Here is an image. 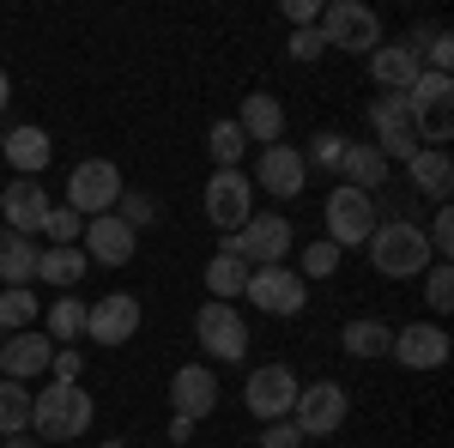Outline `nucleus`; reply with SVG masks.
Masks as SVG:
<instances>
[{
  "label": "nucleus",
  "mask_w": 454,
  "mask_h": 448,
  "mask_svg": "<svg viewBox=\"0 0 454 448\" xmlns=\"http://www.w3.org/2000/svg\"><path fill=\"white\" fill-rule=\"evenodd\" d=\"M327 273H340V248H333V242H309V248H303V273L297 279H327Z\"/></svg>",
  "instance_id": "obj_37"
},
{
  "label": "nucleus",
  "mask_w": 454,
  "mask_h": 448,
  "mask_svg": "<svg viewBox=\"0 0 454 448\" xmlns=\"http://www.w3.org/2000/svg\"><path fill=\"white\" fill-rule=\"evenodd\" d=\"M248 273H254L248 261H237V255H224V248H218V255L207 261V291H212V303L243 297V291H248Z\"/></svg>",
  "instance_id": "obj_28"
},
{
  "label": "nucleus",
  "mask_w": 454,
  "mask_h": 448,
  "mask_svg": "<svg viewBox=\"0 0 454 448\" xmlns=\"http://www.w3.org/2000/svg\"><path fill=\"white\" fill-rule=\"evenodd\" d=\"M406 98V122H412V134L424 139V145H449L454 134V79L449 73H419L412 79V91H400Z\"/></svg>",
  "instance_id": "obj_3"
},
{
  "label": "nucleus",
  "mask_w": 454,
  "mask_h": 448,
  "mask_svg": "<svg viewBox=\"0 0 454 448\" xmlns=\"http://www.w3.org/2000/svg\"><path fill=\"white\" fill-rule=\"evenodd\" d=\"M376 231V194H357V188H333L327 194V242L346 255V248H364Z\"/></svg>",
  "instance_id": "obj_7"
},
{
  "label": "nucleus",
  "mask_w": 454,
  "mask_h": 448,
  "mask_svg": "<svg viewBox=\"0 0 454 448\" xmlns=\"http://www.w3.org/2000/svg\"><path fill=\"white\" fill-rule=\"evenodd\" d=\"M36 297L31 285H19V291H0V334H31L36 327Z\"/></svg>",
  "instance_id": "obj_31"
},
{
  "label": "nucleus",
  "mask_w": 454,
  "mask_h": 448,
  "mask_svg": "<svg viewBox=\"0 0 454 448\" xmlns=\"http://www.w3.org/2000/svg\"><path fill=\"white\" fill-rule=\"evenodd\" d=\"M297 388H303V381L291 376L285 364H261V370L248 376L243 400H248V413L261 418V424H279V418H291V406H297Z\"/></svg>",
  "instance_id": "obj_9"
},
{
  "label": "nucleus",
  "mask_w": 454,
  "mask_h": 448,
  "mask_svg": "<svg viewBox=\"0 0 454 448\" xmlns=\"http://www.w3.org/2000/svg\"><path fill=\"white\" fill-rule=\"evenodd\" d=\"M55 364V340L49 334H6L0 340V381H36Z\"/></svg>",
  "instance_id": "obj_16"
},
{
  "label": "nucleus",
  "mask_w": 454,
  "mask_h": 448,
  "mask_svg": "<svg viewBox=\"0 0 454 448\" xmlns=\"http://www.w3.org/2000/svg\"><path fill=\"white\" fill-rule=\"evenodd\" d=\"M346 134H315L309 152H303V164H315V170H340V158H346Z\"/></svg>",
  "instance_id": "obj_35"
},
{
  "label": "nucleus",
  "mask_w": 454,
  "mask_h": 448,
  "mask_svg": "<svg viewBox=\"0 0 454 448\" xmlns=\"http://www.w3.org/2000/svg\"><path fill=\"white\" fill-rule=\"evenodd\" d=\"M406 176H412V194H430L436 207H449V194H454V158L449 152L419 145V152L406 158Z\"/></svg>",
  "instance_id": "obj_21"
},
{
  "label": "nucleus",
  "mask_w": 454,
  "mask_h": 448,
  "mask_svg": "<svg viewBox=\"0 0 454 448\" xmlns=\"http://www.w3.org/2000/svg\"><path fill=\"white\" fill-rule=\"evenodd\" d=\"M85 334L98 345H128L140 334V297H128V291H109L98 297L91 310H85Z\"/></svg>",
  "instance_id": "obj_13"
},
{
  "label": "nucleus",
  "mask_w": 454,
  "mask_h": 448,
  "mask_svg": "<svg viewBox=\"0 0 454 448\" xmlns=\"http://www.w3.org/2000/svg\"><path fill=\"white\" fill-rule=\"evenodd\" d=\"M248 212H254V182L243 170H212L207 182V218L231 237V231H243Z\"/></svg>",
  "instance_id": "obj_10"
},
{
  "label": "nucleus",
  "mask_w": 454,
  "mask_h": 448,
  "mask_svg": "<svg viewBox=\"0 0 454 448\" xmlns=\"http://www.w3.org/2000/svg\"><path fill=\"white\" fill-rule=\"evenodd\" d=\"M212 406H218V376H212L207 364H182L170 376V413L188 418V424H200Z\"/></svg>",
  "instance_id": "obj_19"
},
{
  "label": "nucleus",
  "mask_w": 454,
  "mask_h": 448,
  "mask_svg": "<svg viewBox=\"0 0 454 448\" xmlns=\"http://www.w3.org/2000/svg\"><path fill=\"white\" fill-rule=\"evenodd\" d=\"M340 176H346V188H357V194H382L387 158L376 152V145H346V158H340Z\"/></svg>",
  "instance_id": "obj_27"
},
{
  "label": "nucleus",
  "mask_w": 454,
  "mask_h": 448,
  "mask_svg": "<svg viewBox=\"0 0 454 448\" xmlns=\"http://www.w3.org/2000/svg\"><path fill=\"white\" fill-rule=\"evenodd\" d=\"M340 345H346L351 358H387V345H394V327H382V321H351L346 334H340Z\"/></svg>",
  "instance_id": "obj_30"
},
{
  "label": "nucleus",
  "mask_w": 454,
  "mask_h": 448,
  "mask_svg": "<svg viewBox=\"0 0 454 448\" xmlns=\"http://www.w3.org/2000/svg\"><path fill=\"white\" fill-rule=\"evenodd\" d=\"M370 267L382 279H419L430 267V242L412 218H376V231H370Z\"/></svg>",
  "instance_id": "obj_2"
},
{
  "label": "nucleus",
  "mask_w": 454,
  "mask_h": 448,
  "mask_svg": "<svg viewBox=\"0 0 454 448\" xmlns=\"http://www.w3.org/2000/svg\"><path fill=\"white\" fill-rule=\"evenodd\" d=\"M0 212H6V231L19 237H43V218H49V194L36 188L31 176H19L6 194H0Z\"/></svg>",
  "instance_id": "obj_20"
},
{
  "label": "nucleus",
  "mask_w": 454,
  "mask_h": 448,
  "mask_svg": "<svg viewBox=\"0 0 454 448\" xmlns=\"http://www.w3.org/2000/svg\"><path fill=\"white\" fill-rule=\"evenodd\" d=\"M419 73H424V61H419L412 43H382V49L370 55V79H376L382 91H412Z\"/></svg>",
  "instance_id": "obj_22"
},
{
  "label": "nucleus",
  "mask_w": 454,
  "mask_h": 448,
  "mask_svg": "<svg viewBox=\"0 0 454 448\" xmlns=\"http://www.w3.org/2000/svg\"><path fill=\"white\" fill-rule=\"evenodd\" d=\"M327 43H321V31L315 25H303V31H291V61H315Z\"/></svg>",
  "instance_id": "obj_42"
},
{
  "label": "nucleus",
  "mask_w": 454,
  "mask_h": 448,
  "mask_svg": "<svg viewBox=\"0 0 454 448\" xmlns=\"http://www.w3.org/2000/svg\"><path fill=\"white\" fill-rule=\"evenodd\" d=\"M194 334H200V345H207V358H224V364L248 358V327H243V315L231 310V303H200Z\"/></svg>",
  "instance_id": "obj_12"
},
{
  "label": "nucleus",
  "mask_w": 454,
  "mask_h": 448,
  "mask_svg": "<svg viewBox=\"0 0 454 448\" xmlns=\"http://www.w3.org/2000/svg\"><path fill=\"white\" fill-rule=\"evenodd\" d=\"M351 400L340 381H315V388H297V406H291V424L303 430V443L309 436H333L340 424H346Z\"/></svg>",
  "instance_id": "obj_8"
},
{
  "label": "nucleus",
  "mask_w": 454,
  "mask_h": 448,
  "mask_svg": "<svg viewBox=\"0 0 454 448\" xmlns=\"http://www.w3.org/2000/svg\"><path fill=\"white\" fill-rule=\"evenodd\" d=\"M424 242H430V255H436V261H449V255H454V212L449 207H436V218H430Z\"/></svg>",
  "instance_id": "obj_38"
},
{
  "label": "nucleus",
  "mask_w": 454,
  "mask_h": 448,
  "mask_svg": "<svg viewBox=\"0 0 454 448\" xmlns=\"http://www.w3.org/2000/svg\"><path fill=\"white\" fill-rule=\"evenodd\" d=\"M43 327H49V340H55V345L79 340V334H85V303H79V297H55L49 315H43Z\"/></svg>",
  "instance_id": "obj_32"
},
{
  "label": "nucleus",
  "mask_w": 454,
  "mask_h": 448,
  "mask_svg": "<svg viewBox=\"0 0 454 448\" xmlns=\"http://www.w3.org/2000/svg\"><path fill=\"white\" fill-rule=\"evenodd\" d=\"M36 248L31 237H19V231H0V291H19V285H31L36 279Z\"/></svg>",
  "instance_id": "obj_25"
},
{
  "label": "nucleus",
  "mask_w": 454,
  "mask_h": 448,
  "mask_svg": "<svg viewBox=\"0 0 454 448\" xmlns=\"http://www.w3.org/2000/svg\"><path fill=\"white\" fill-rule=\"evenodd\" d=\"M79 370H85L79 345H55V364H49V381H79Z\"/></svg>",
  "instance_id": "obj_40"
},
{
  "label": "nucleus",
  "mask_w": 454,
  "mask_h": 448,
  "mask_svg": "<svg viewBox=\"0 0 454 448\" xmlns=\"http://www.w3.org/2000/svg\"><path fill=\"white\" fill-rule=\"evenodd\" d=\"M224 255H237L248 267H285V255H291V218H279V212H248L243 231L224 237Z\"/></svg>",
  "instance_id": "obj_4"
},
{
  "label": "nucleus",
  "mask_w": 454,
  "mask_h": 448,
  "mask_svg": "<svg viewBox=\"0 0 454 448\" xmlns=\"http://www.w3.org/2000/svg\"><path fill=\"white\" fill-rule=\"evenodd\" d=\"M207 145H212V164H218V170H237V158L248 152V139H243V128H237V122H212Z\"/></svg>",
  "instance_id": "obj_33"
},
{
  "label": "nucleus",
  "mask_w": 454,
  "mask_h": 448,
  "mask_svg": "<svg viewBox=\"0 0 454 448\" xmlns=\"http://www.w3.org/2000/svg\"><path fill=\"white\" fill-rule=\"evenodd\" d=\"M370 128H376V152H382L387 164H394V158L406 164V158L419 152V134H412V122H406V98H400V91H387V98L370 104Z\"/></svg>",
  "instance_id": "obj_14"
},
{
  "label": "nucleus",
  "mask_w": 454,
  "mask_h": 448,
  "mask_svg": "<svg viewBox=\"0 0 454 448\" xmlns=\"http://www.w3.org/2000/svg\"><path fill=\"white\" fill-rule=\"evenodd\" d=\"M25 430H31V388L0 381V436H25Z\"/></svg>",
  "instance_id": "obj_29"
},
{
  "label": "nucleus",
  "mask_w": 454,
  "mask_h": 448,
  "mask_svg": "<svg viewBox=\"0 0 454 448\" xmlns=\"http://www.w3.org/2000/svg\"><path fill=\"white\" fill-rule=\"evenodd\" d=\"M43 237H49V242H79V212L49 207V218H43Z\"/></svg>",
  "instance_id": "obj_39"
},
{
  "label": "nucleus",
  "mask_w": 454,
  "mask_h": 448,
  "mask_svg": "<svg viewBox=\"0 0 454 448\" xmlns=\"http://www.w3.org/2000/svg\"><path fill=\"white\" fill-rule=\"evenodd\" d=\"M12 104V85H6V73H0V109Z\"/></svg>",
  "instance_id": "obj_44"
},
{
  "label": "nucleus",
  "mask_w": 454,
  "mask_h": 448,
  "mask_svg": "<svg viewBox=\"0 0 454 448\" xmlns=\"http://www.w3.org/2000/svg\"><path fill=\"white\" fill-rule=\"evenodd\" d=\"M261 448H303V430H297L291 418H279V424L261 430Z\"/></svg>",
  "instance_id": "obj_41"
},
{
  "label": "nucleus",
  "mask_w": 454,
  "mask_h": 448,
  "mask_svg": "<svg viewBox=\"0 0 454 448\" xmlns=\"http://www.w3.org/2000/svg\"><path fill=\"white\" fill-rule=\"evenodd\" d=\"M134 248H140V231H128L115 212L85 218V261H98V267H128Z\"/></svg>",
  "instance_id": "obj_18"
},
{
  "label": "nucleus",
  "mask_w": 454,
  "mask_h": 448,
  "mask_svg": "<svg viewBox=\"0 0 454 448\" xmlns=\"http://www.w3.org/2000/svg\"><path fill=\"white\" fill-rule=\"evenodd\" d=\"M115 200H121V170H115L109 158H85V164H73V176H67V212H79V218H104V212H115Z\"/></svg>",
  "instance_id": "obj_6"
},
{
  "label": "nucleus",
  "mask_w": 454,
  "mask_h": 448,
  "mask_svg": "<svg viewBox=\"0 0 454 448\" xmlns=\"http://www.w3.org/2000/svg\"><path fill=\"white\" fill-rule=\"evenodd\" d=\"M0 340H6V334H0Z\"/></svg>",
  "instance_id": "obj_45"
},
{
  "label": "nucleus",
  "mask_w": 454,
  "mask_h": 448,
  "mask_svg": "<svg viewBox=\"0 0 454 448\" xmlns=\"http://www.w3.org/2000/svg\"><path fill=\"white\" fill-rule=\"evenodd\" d=\"M0 158H12V170L36 182V170L55 158V145H49V134H43V128H12V134L0 139Z\"/></svg>",
  "instance_id": "obj_26"
},
{
  "label": "nucleus",
  "mask_w": 454,
  "mask_h": 448,
  "mask_svg": "<svg viewBox=\"0 0 454 448\" xmlns=\"http://www.w3.org/2000/svg\"><path fill=\"white\" fill-rule=\"evenodd\" d=\"M424 303H430V310L442 315L454 303V267L449 261H436V267H424Z\"/></svg>",
  "instance_id": "obj_34"
},
{
  "label": "nucleus",
  "mask_w": 454,
  "mask_h": 448,
  "mask_svg": "<svg viewBox=\"0 0 454 448\" xmlns=\"http://www.w3.org/2000/svg\"><path fill=\"white\" fill-rule=\"evenodd\" d=\"M85 267H91V261H85V248H79V242H49V248L36 255V279H43V285H55V291H73V285L85 279Z\"/></svg>",
  "instance_id": "obj_24"
},
{
  "label": "nucleus",
  "mask_w": 454,
  "mask_h": 448,
  "mask_svg": "<svg viewBox=\"0 0 454 448\" xmlns=\"http://www.w3.org/2000/svg\"><path fill=\"white\" fill-rule=\"evenodd\" d=\"M285 19L303 31V25H321V6H315V0H285Z\"/></svg>",
  "instance_id": "obj_43"
},
{
  "label": "nucleus",
  "mask_w": 454,
  "mask_h": 448,
  "mask_svg": "<svg viewBox=\"0 0 454 448\" xmlns=\"http://www.w3.org/2000/svg\"><path fill=\"white\" fill-rule=\"evenodd\" d=\"M243 297H248L261 315H297L303 303H309V285L291 273V267H254Z\"/></svg>",
  "instance_id": "obj_11"
},
{
  "label": "nucleus",
  "mask_w": 454,
  "mask_h": 448,
  "mask_svg": "<svg viewBox=\"0 0 454 448\" xmlns=\"http://www.w3.org/2000/svg\"><path fill=\"white\" fill-rule=\"evenodd\" d=\"M91 394L79 388V381H49V388H36L31 394V430L36 436H49V443H73V436H85L91 430Z\"/></svg>",
  "instance_id": "obj_1"
},
{
  "label": "nucleus",
  "mask_w": 454,
  "mask_h": 448,
  "mask_svg": "<svg viewBox=\"0 0 454 448\" xmlns=\"http://www.w3.org/2000/svg\"><path fill=\"white\" fill-rule=\"evenodd\" d=\"M115 218H121L128 231H140V224H152V218H158V200H152V194H128V188H121V200H115Z\"/></svg>",
  "instance_id": "obj_36"
},
{
  "label": "nucleus",
  "mask_w": 454,
  "mask_h": 448,
  "mask_svg": "<svg viewBox=\"0 0 454 448\" xmlns=\"http://www.w3.org/2000/svg\"><path fill=\"white\" fill-rule=\"evenodd\" d=\"M315 31H321L327 49H351V55H376V49H382V19H376L364 0H333Z\"/></svg>",
  "instance_id": "obj_5"
},
{
  "label": "nucleus",
  "mask_w": 454,
  "mask_h": 448,
  "mask_svg": "<svg viewBox=\"0 0 454 448\" xmlns=\"http://www.w3.org/2000/svg\"><path fill=\"white\" fill-rule=\"evenodd\" d=\"M303 182H309V164H303V152L297 145H261V164H254V188H267L273 200H291V194H303Z\"/></svg>",
  "instance_id": "obj_15"
},
{
  "label": "nucleus",
  "mask_w": 454,
  "mask_h": 448,
  "mask_svg": "<svg viewBox=\"0 0 454 448\" xmlns=\"http://www.w3.org/2000/svg\"><path fill=\"white\" fill-rule=\"evenodd\" d=\"M387 358H400L406 370H442V364H449V334H442L436 321H412V327L394 334Z\"/></svg>",
  "instance_id": "obj_17"
},
{
  "label": "nucleus",
  "mask_w": 454,
  "mask_h": 448,
  "mask_svg": "<svg viewBox=\"0 0 454 448\" xmlns=\"http://www.w3.org/2000/svg\"><path fill=\"white\" fill-rule=\"evenodd\" d=\"M237 128H243L248 145H279V139H285V109H279V98H267V91L243 98V115H237Z\"/></svg>",
  "instance_id": "obj_23"
}]
</instances>
